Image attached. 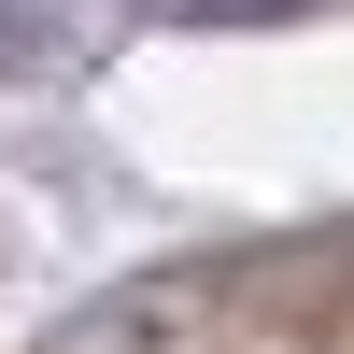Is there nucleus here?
Masks as SVG:
<instances>
[{
    "label": "nucleus",
    "instance_id": "1",
    "mask_svg": "<svg viewBox=\"0 0 354 354\" xmlns=\"http://www.w3.org/2000/svg\"><path fill=\"white\" fill-rule=\"evenodd\" d=\"M57 28H71V0H0V85H15V71H43V57H57Z\"/></svg>",
    "mask_w": 354,
    "mask_h": 354
},
{
    "label": "nucleus",
    "instance_id": "2",
    "mask_svg": "<svg viewBox=\"0 0 354 354\" xmlns=\"http://www.w3.org/2000/svg\"><path fill=\"white\" fill-rule=\"evenodd\" d=\"M170 28H270V15H312V0H156Z\"/></svg>",
    "mask_w": 354,
    "mask_h": 354
}]
</instances>
